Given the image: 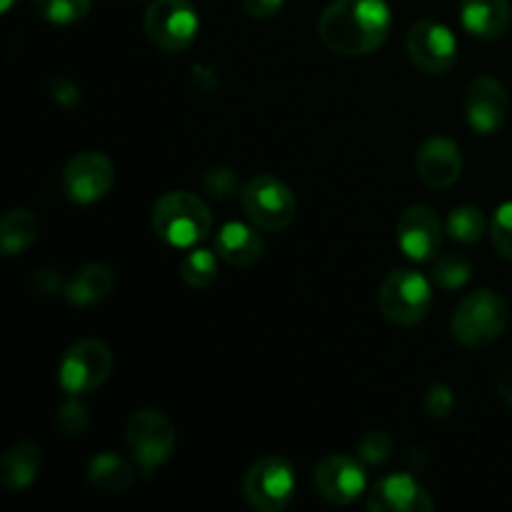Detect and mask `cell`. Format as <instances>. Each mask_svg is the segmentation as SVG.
<instances>
[{
  "mask_svg": "<svg viewBox=\"0 0 512 512\" xmlns=\"http://www.w3.org/2000/svg\"><path fill=\"white\" fill-rule=\"evenodd\" d=\"M393 15L385 0H333L318 20V38L333 53L358 58L388 40Z\"/></svg>",
  "mask_w": 512,
  "mask_h": 512,
  "instance_id": "cell-1",
  "label": "cell"
},
{
  "mask_svg": "<svg viewBox=\"0 0 512 512\" xmlns=\"http://www.w3.org/2000/svg\"><path fill=\"white\" fill-rule=\"evenodd\" d=\"M150 223L155 235L173 248H195L213 230V213L200 195L173 190L153 205Z\"/></svg>",
  "mask_w": 512,
  "mask_h": 512,
  "instance_id": "cell-2",
  "label": "cell"
},
{
  "mask_svg": "<svg viewBox=\"0 0 512 512\" xmlns=\"http://www.w3.org/2000/svg\"><path fill=\"white\" fill-rule=\"evenodd\" d=\"M433 305V285L418 270H390L378 290V308L388 323L413 328L423 323Z\"/></svg>",
  "mask_w": 512,
  "mask_h": 512,
  "instance_id": "cell-3",
  "label": "cell"
},
{
  "mask_svg": "<svg viewBox=\"0 0 512 512\" xmlns=\"http://www.w3.org/2000/svg\"><path fill=\"white\" fill-rule=\"evenodd\" d=\"M508 325V303L495 290L468 293L453 313V338L468 348H483L495 343Z\"/></svg>",
  "mask_w": 512,
  "mask_h": 512,
  "instance_id": "cell-4",
  "label": "cell"
},
{
  "mask_svg": "<svg viewBox=\"0 0 512 512\" xmlns=\"http://www.w3.org/2000/svg\"><path fill=\"white\" fill-rule=\"evenodd\" d=\"M125 440H128V448L140 473L150 478L160 465L173 458L178 435H175V425L170 423L168 415L155 408H143L130 415Z\"/></svg>",
  "mask_w": 512,
  "mask_h": 512,
  "instance_id": "cell-5",
  "label": "cell"
},
{
  "mask_svg": "<svg viewBox=\"0 0 512 512\" xmlns=\"http://www.w3.org/2000/svg\"><path fill=\"white\" fill-rule=\"evenodd\" d=\"M240 203H243L250 223L258 225L265 233L285 230L298 213V200H295L293 190L283 180L268 173L255 175L243 185Z\"/></svg>",
  "mask_w": 512,
  "mask_h": 512,
  "instance_id": "cell-6",
  "label": "cell"
},
{
  "mask_svg": "<svg viewBox=\"0 0 512 512\" xmlns=\"http://www.w3.org/2000/svg\"><path fill=\"white\" fill-rule=\"evenodd\" d=\"M113 373V353L103 340H80L65 350L58 368V383L65 395L80 398L98 390Z\"/></svg>",
  "mask_w": 512,
  "mask_h": 512,
  "instance_id": "cell-7",
  "label": "cell"
},
{
  "mask_svg": "<svg viewBox=\"0 0 512 512\" xmlns=\"http://www.w3.org/2000/svg\"><path fill=\"white\" fill-rule=\"evenodd\" d=\"M295 470L280 455H265L255 460L243 478V495L250 508L278 512L293 500Z\"/></svg>",
  "mask_w": 512,
  "mask_h": 512,
  "instance_id": "cell-8",
  "label": "cell"
},
{
  "mask_svg": "<svg viewBox=\"0 0 512 512\" xmlns=\"http://www.w3.org/2000/svg\"><path fill=\"white\" fill-rule=\"evenodd\" d=\"M145 35L155 48L180 53L195 40L200 28L198 10L188 0H153L145 10Z\"/></svg>",
  "mask_w": 512,
  "mask_h": 512,
  "instance_id": "cell-9",
  "label": "cell"
},
{
  "mask_svg": "<svg viewBox=\"0 0 512 512\" xmlns=\"http://www.w3.org/2000/svg\"><path fill=\"white\" fill-rule=\"evenodd\" d=\"M115 183V165L98 150H85L68 160L63 170V193L78 205H93L110 193Z\"/></svg>",
  "mask_w": 512,
  "mask_h": 512,
  "instance_id": "cell-10",
  "label": "cell"
},
{
  "mask_svg": "<svg viewBox=\"0 0 512 512\" xmlns=\"http://www.w3.org/2000/svg\"><path fill=\"white\" fill-rule=\"evenodd\" d=\"M405 45L415 68L428 75H443L458 63V40L453 30L435 20H418L408 30Z\"/></svg>",
  "mask_w": 512,
  "mask_h": 512,
  "instance_id": "cell-11",
  "label": "cell"
},
{
  "mask_svg": "<svg viewBox=\"0 0 512 512\" xmlns=\"http://www.w3.org/2000/svg\"><path fill=\"white\" fill-rule=\"evenodd\" d=\"M510 113L508 90L490 75H478L465 88V115L475 133L493 135L505 125Z\"/></svg>",
  "mask_w": 512,
  "mask_h": 512,
  "instance_id": "cell-12",
  "label": "cell"
},
{
  "mask_svg": "<svg viewBox=\"0 0 512 512\" xmlns=\"http://www.w3.org/2000/svg\"><path fill=\"white\" fill-rule=\"evenodd\" d=\"M315 490L333 505H350L368 488V475L360 460L350 455H328L315 468Z\"/></svg>",
  "mask_w": 512,
  "mask_h": 512,
  "instance_id": "cell-13",
  "label": "cell"
},
{
  "mask_svg": "<svg viewBox=\"0 0 512 512\" xmlns=\"http://www.w3.org/2000/svg\"><path fill=\"white\" fill-rule=\"evenodd\" d=\"M443 223L430 205H410L398 220V245L410 260L428 263L443 245Z\"/></svg>",
  "mask_w": 512,
  "mask_h": 512,
  "instance_id": "cell-14",
  "label": "cell"
},
{
  "mask_svg": "<svg viewBox=\"0 0 512 512\" xmlns=\"http://www.w3.org/2000/svg\"><path fill=\"white\" fill-rule=\"evenodd\" d=\"M415 170H418L420 180L428 188H453L460 175H463V153H460L455 140L445 138V135H435V138H428L420 145Z\"/></svg>",
  "mask_w": 512,
  "mask_h": 512,
  "instance_id": "cell-15",
  "label": "cell"
},
{
  "mask_svg": "<svg viewBox=\"0 0 512 512\" xmlns=\"http://www.w3.org/2000/svg\"><path fill=\"white\" fill-rule=\"evenodd\" d=\"M368 508L373 512H433L435 503L413 475L395 473L373 485Z\"/></svg>",
  "mask_w": 512,
  "mask_h": 512,
  "instance_id": "cell-16",
  "label": "cell"
},
{
  "mask_svg": "<svg viewBox=\"0 0 512 512\" xmlns=\"http://www.w3.org/2000/svg\"><path fill=\"white\" fill-rule=\"evenodd\" d=\"M215 253L228 265L248 268L263 258L265 240L258 225H245L233 220V223H225L220 233L215 235Z\"/></svg>",
  "mask_w": 512,
  "mask_h": 512,
  "instance_id": "cell-17",
  "label": "cell"
},
{
  "mask_svg": "<svg viewBox=\"0 0 512 512\" xmlns=\"http://www.w3.org/2000/svg\"><path fill=\"white\" fill-rule=\"evenodd\" d=\"M512 10L508 0H460V23L480 40H498L508 33Z\"/></svg>",
  "mask_w": 512,
  "mask_h": 512,
  "instance_id": "cell-18",
  "label": "cell"
},
{
  "mask_svg": "<svg viewBox=\"0 0 512 512\" xmlns=\"http://www.w3.org/2000/svg\"><path fill=\"white\" fill-rule=\"evenodd\" d=\"M43 468V450L33 440H20L5 450L0 460V483L10 493H23L38 480Z\"/></svg>",
  "mask_w": 512,
  "mask_h": 512,
  "instance_id": "cell-19",
  "label": "cell"
},
{
  "mask_svg": "<svg viewBox=\"0 0 512 512\" xmlns=\"http://www.w3.org/2000/svg\"><path fill=\"white\" fill-rule=\"evenodd\" d=\"M115 288V273L105 263H88L75 273L73 280L65 283V298L78 308H90L103 303Z\"/></svg>",
  "mask_w": 512,
  "mask_h": 512,
  "instance_id": "cell-20",
  "label": "cell"
},
{
  "mask_svg": "<svg viewBox=\"0 0 512 512\" xmlns=\"http://www.w3.org/2000/svg\"><path fill=\"white\" fill-rule=\"evenodd\" d=\"M88 483L108 495H120L130 490L135 480V468L113 450H103L88 463Z\"/></svg>",
  "mask_w": 512,
  "mask_h": 512,
  "instance_id": "cell-21",
  "label": "cell"
},
{
  "mask_svg": "<svg viewBox=\"0 0 512 512\" xmlns=\"http://www.w3.org/2000/svg\"><path fill=\"white\" fill-rule=\"evenodd\" d=\"M38 215L28 208H13L0 220V250L8 258L23 255L38 240Z\"/></svg>",
  "mask_w": 512,
  "mask_h": 512,
  "instance_id": "cell-22",
  "label": "cell"
},
{
  "mask_svg": "<svg viewBox=\"0 0 512 512\" xmlns=\"http://www.w3.org/2000/svg\"><path fill=\"white\" fill-rule=\"evenodd\" d=\"M485 228L488 223H485L483 210L475 205H458L450 210L448 220H445V233H450V238L458 243H478L485 235Z\"/></svg>",
  "mask_w": 512,
  "mask_h": 512,
  "instance_id": "cell-23",
  "label": "cell"
},
{
  "mask_svg": "<svg viewBox=\"0 0 512 512\" xmlns=\"http://www.w3.org/2000/svg\"><path fill=\"white\" fill-rule=\"evenodd\" d=\"M180 278L190 288H210L218 280V258H215V253L205 248L190 250L183 263H180Z\"/></svg>",
  "mask_w": 512,
  "mask_h": 512,
  "instance_id": "cell-24",
  "label": "cell"
},
{
  "mask_svg": "<svg viewBox=\"0 0 512 512\" xmlns=\"http://www.w3.org/2000/svg\"><path fill=\"white\" fill-rule=\"evenodd\" d=\"M473 278V263L463 253H448L435 263L433 283L443 290H458Z\"/></svg>",
  "mask_w": 512,
  "mask_h": 512,
  "instance_id": "cell-25",
  "label": "cell"
},
{
  "mask_svg": "<svg viewBox=\"0 0 512 512\" xmlns=\"http://www.w3.org/2000/svg\"><path fill=\"white\" fill-rule=\"evenodd\" d=\"M33 5L48 23L73 25L90 13L93 0H33Z\"/></svg>",
  "mask_w": 512,
  "mask_h": 512,
  "instance_id": "cell-26",
  "label": "cell"
},
{
  "mask_svg": "<svg viewBox=\"0 0 512 512\" xmlns=\"http://www.w3.org/2000/svg\"><path fill=\"white\" fill-rule=\"evenodd\" d=\"M55 425H58V430L65 435V438H80V435L88 433L90 428L88 408H85L78 398L68 395V400L58 408Z\"/></svg>",
  "mask_w": 512,
  "mask_h": 512,
  "instance_id": "cell-27",
  "label": "cell"
},
{
  "mask_svg": "<svg viewBox=\"0 0 512 512\" xmlns=\"http://www.w3.org/2000/svg\"><path fill=\"white\" fill-rule=\"evenodd\" d=\"M200 185H203L205 195H210L215 200H228L243 190L238 173L233 168H228V165H215V168H210L200 178Z\"/></svg>",
  "mask_w": 512,
  "mask_h": 512,
  "instance_id": "cell-28",
  "label": "cell"
},
{
  "mask_svg": "<svg viewBox=\"0 0 512 512\" xmlns=\"http://www.w3.org/2000/svg\"><path fill=\"white\" fill-rule=\"evenodd\" d=\"M358 455L365 465H380L393 455V438L385 430H370L360 438Z\"/></svg>",
  "mask_w": 512,
  "mask_h": 512,
  "instance_id": "cell-29",
  "label": "cell"
},
{
  "mask_svg": "<svg viewBox=\"0 0 512 512\" xmlns=\"http://www.w3.org/2000/svg\"><path fill=\"white\" fill-rule=\"evenodd\" d=\"M490 235H493L495 250L512 263V203H503L495 210L490 220Z\"/></svg>",
  "mask_w": 512,
  "mask_h": 512,
  "instance_id": "cell-30",
  "label": "cell"
},
{
  "mask_svg": "<svg viewBox=\"0 0 512 512\" xmlns=\"http://www.w3.org/2000/svg\"><path fill=\"white\" fill-rule=\"evenodd\" d=\"M423 405H425V413H428V418L445 420L455 408L453 390H450L445 383L430 385L428 393H425V398H423Z\"/></svg>",
  "mask_w": 512,
  "mask_h": 512,
  "instance_id": "cell-31",
  "label": "cell"
},
{
  "mask_svg": "<svg viewBox=\"0 0 512 512\" xmlns=\"http://www.w3.org/2000/svg\"><path fill=\"white\" fill-rule=\"evenodd\" d=\"M50 93H53L55 103L63 105V108H75L80 103V88L65 75H55L53 83H50Z\"/></svg>",
  "mask_w": 512,
  "mask_h": 512,
  "instance_id": "cell-32",
  "label": "cell"
},
{
  "mask_svg": "<svg viewBox=\"0 0 512 512\" xmlns=\"http://www.w3.org/2000/svg\"><path fill=\"white\" fill-rule=\"evenodd\" d=\"M30 288H33L38 295L65 293V283L60 280V275L50 268L35 270L33 278H30Z\"/></svg>",
  "mask_w": 512,
  "mask_h": 512,
  "instance_id": "cell-33",
  "label": "cell"
},
{
  "mask_svg": "<svg viewBox=\"0 0 512 512\" xmlns=\"http://www.w3.org/2000/svg\"><path fill=\"white\" fill-rule=\"evenodd\" d=\"M245 8V13L250 18H258V20H270L283 10L285 0H240Z\"/></svg>",
  "mask_w": 512,
  "mask_h": 512,
  "instance_id": "cell-34",
  "label": "cell"
},
{
  "mask_svg": "<svg viewBox=\"0 0 512 512\" xmlns=\"http://www.w3.org/2000/svg\"><path fill=\"white\" fill-rule=\"evenodd\" d=\"M495 390H498L500 400H503L508 408H512V370H505V373L495 380Z\"/></svg>",
  "mask_w": 512,
  "mask_h": 512,
  "instance_id": "cell-35",
  "label": "cell"
},
{
  "mask_svg": "<svg viewBox=\"0 0 512 512\" xmlns=\"http://www.w3.org/2000/svg\"><path fill=\"white\" fill-rule=\"evenodd\" d=\"M15 3H18V0H0V13H8Z\"/></svg>",
  "mask_w": 512,
  "mask_h": 512,
  "instance_id": "cell-36",
  "label": "cell"
}]
</instances>
